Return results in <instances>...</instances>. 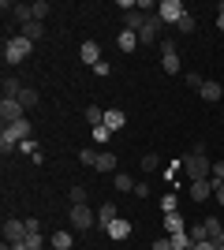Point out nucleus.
I'll use <instances>...</instances> for the list:
<instances>
[{
	"label": "nucleus",
	"mask_w": 224,
	"mask_h": 250,
	"mask_svg": "<svg viewBox=\"0 0 224 250\" xmlns=\"http://www.w3.org/2000/svg\"><path fill=\"white\" fill-rule=\"evenodd\" d=\"M94 71H97V79H105V75H112V67H108V63L101 60V63H94Z\"/></svg>",
	"instance_id": "a19ab883"
},
{
	"label": "nucleus",
	"mask_w": 224,
	"mask_h": 250,
	"mask_svg": "<svg viewBox=\"0 0 224 250\" xmlns=\"http://www.w3.org/2000/svg\"><path fill=\"white\" fill-rule=\"evenodd\" d=\"M97 157H101V149H82V153H79V161H82V165H90V168H97Z\"/></svg>",
	"instance_id": "473e14b6"
},
{
	"label": "nucleus",
	"mask_w": 224,
	"mask_h": 250,
	"mask_svg": "<svg viewBox=\"0 0 224 250\" xmlns=\"http://www.w3.org/2000/svg\"><path fill=\"white\" fill-rule=\"evenodd\" d=\"M123 124H127L123 108H105V127H108V131H120Z\"/></svg>",
	"instance_id": "a211bd4d"
},
{
	"label": "nucleus",
	"mask_w": 224,
	"mask_h": 250,
	"mask_svg": "<svg viewBox=\"0 0 224 250\" xmlns=\"http://www.w3.org/2000/svg\"><path fill=\"white\" fill-rule=\"evenodd\" d=\"M8 15H11V19H15V22L22 26V22H30V19H34V8H30V4H11V11H8Z\"/></svg>",
	"instance_id": "aec40b11"
},
{
	"label": "nucleus",
	"mask_w": 224,
	"mask_h": 250,
	"mask_svg": "<svg viewBox=\"0 0 224 250\" xmlns=\"http://www.w3.org/2000/svg\"><path fill=\"white\" fill-rule=\"evenodd\" d=\"M149 194H153L149 183H135V198H149Z\"/></svg>",
	"instance_id": "ea45409f"
},
{
	"label": "nucleus",
	"mask_w": 224,
	"mask_h": 250,
	"mask_svg": "<svg viewBox=\"0 0 224 250\" xmlns=\"http://www.w3.org/2000/svg\"><path fill=\"white\" fill-rule=\"evenodd\" d=\"M161 71H164V75H183V60H180V52H172V56H161Z\"/></svg>",
	"instance_id": "f3484780"
},
{
	"label": "nucleus",
	"mask_w": 224,
	"mask_h": 250,
	"mask_svg": "<svg viewBox=\"0 0 224 250\" xmlns=\"http://www.w3.org/2000/svg\"><path fill=\"white\" fill-rule=\"evenodd\" d=\"M30 49H34V42H26L22 34H15V38H8V42H4L0 56H4V63H8V67H15V63H22L26 56H30Z\"/></svg>",
	"instance_id": "f03ea898"
},
{
	"label": "nucleus",
	"mask_w": 224,
	"mask_h": 250,
	"mask_svg": "<svg viewBox=\"0 0 224 250\" xmlns=\"http://www.w3.org/2000/svg\"><path fill=\"white\" fill-rule=\"evenodd\" d=\"M202 83H205V79L198 71H187V86H191V90H202Z\"/></svg>",
	"instance_id": "58836bf2"
},
{
	"label": "nucleus",
	"mask_w": 224,
	"mask_h": 250,
	"mask_svg": "<svg viewBox=\"0 0 224 250\" xmlns=\"http://www.w3.org/2000/svg\"><path fill=\"white\" fill-rule=\"evenodd\" d=\"M176 209H180V198H176V194H164V198H161V213H176Z\"/></svg>",
	"instance_id": "7c9ffc66"
},
{
	"label": "nucleus",
	"mask_w": 224,
	"mask_h": 250,
	"mask_svg": "<svg viewBox=\"0 0 224 250\" xmlns=\"http://www.w3.org/2000/svg\"><path fill=\"white\" fill-rule=\"evenodd\" d=\"M67 198H71V206H86L90 190H86V187H71V190H67Z\"/></svg>",
	"instance_id": "cd10ccee"
},
{
	"label": "nucleus",
	"mask_w": 224,
	"mask_h": 250,
	"mask_svg": "<svg viewBox=\"0 0 224 250\" xmlns=\"http://www.w3.org/2000/svg\"><path fill=\"white\" fill-rule=\"evenodd\" d=\"M217 250H224V247H217Z\"/></svg>",
	"instance_id": "09e8293b"
},
{
	"label": "nucleus",
	"mask_w": 224,
	"mask_h": 250,
	"mask_svg": "<svg viewBox=\"0 0 224 250\" xmlns=\"http://www.w3.org/2000/svg\"><path fill=\"white\" fill-rule=\"evenodd\" d=\"M105 231H108V239L123 243V239H127V235H131V220H120V217H116V220H112V224H108Z\"/></svg>",
	"instance_id": "9d476101"
},
{
	"label": "nucleus",
	"mask_w": 224,
	"mask_h": 250,
	"mask_svg": "<svg viewBox=\"0 0 224 250\" xmlns=\"http://www.w3.org/2000/svg\"><path fill=\"white\" fill-rule=\"evenodd\" d=\"M30 8H34V19H38V22H41L45 15H49V11H53V8H49V0H34Z\"/></svg>",
	"instance_id": "c756f323"
},
{
	"label": "nucleus",
	"mask_w": 224,
	"mask_h": 250,
	"mask_svg": "<svg viewBox=\"0 0 224 250\" xmlns=\"http://www.w3.org/2000/svg\"><path fill=\"white\" fill-rule=\"evenodd\" d=\"M19 34L26 38V42H41V38H45V26L38 19H30V22H22V26H19Z\"/></svg>",
	"instance_id": "4468645a"
},
{
	"label": "nucleus",
	"mask_w": 224,
	"mask_h": 250,
	"mask_svg": "<svg viewBox=\"0 0 224 250\" xmlns=\"http://www.w3.org/2000/svg\"><path fill=\"white\" fill-rule=\"evenodd\" d=\"M142 172H146V176H149V172H157V153H146V157H142Z\"/></svg>",
	"instance_id": "c9c22d12"
},
{
	"label": "nucleus",
	"mask_w": 224,
	"mask_h": 250,
	"mask_svg": "<svg viewBox=\"0 0 224 250\" xmlns=\"http://www.w3.org/2000/svg\"><path fill=\"white\" fill-rule=\"evenodd\" d=\"M97 172H116V153L101 149V157H97Z\"/></svg>",
	"instance_id": "b1692460"
},
{
	"label": "nucleus",
	"mask_w": 224,
	"mask_h": 250,
	"mask_svg": "<svg viewBox=\"0 0 224 250\" xmlns=\"http://www.w3.org/2000/svg\"><path fill=\"white\" fill-rule=\"evenodd\" d=\"M168 239H172V250H194L191 231H176V235H168Z\"/></svg>",
	"instance_id": "412c9836"
},
{
	"label": "nucleus",
	"mask_w": 224,
	"mask_h": 250,
	"mask_svg": "<svg viewBox=\"0 0 224 250\" xmlns=\"http://www.w3.org/2000/svg\"><path fill=\"white\" fill-rule=\"evenodd\" d=\"M202 101H221V83H202Z\"/></svg>",
	"instance_id": "393cba45"
},
{
	"label": "nucleus",
	"mask_w": 224,
	"mask_h": 250,
	"mask_svg": "<svg viewBox=\"0 0 224 250\" xmlns=\"http://www.w3.org/2000/svg\"><path fill=\"white\" fill-rule=\"evenodd\" d=\"M183 15H187V8H183L180 0H161V4H157V19L168 22V26H176Z\"/></svg>",
	"instance_id": "423d86ee"
},
{
	"label": "nucleus",
	"mask_w": 224,
	"mask_h": 250,
	"mask_svg": "<svg viewBox=\"0 0 224 250\" xmlns=\"http://www.w3.org/2000/svg\"><path fill=\"white\" fill-rule=\"evenodd\" d=\"M194 250H217L213 239H202V243H194Z\"/></svg>",
	"instance_id": "37998d69"
},
{
	"label": "nucleus",
	"mask_w": 224,
	"mask_h": 250,
	"mask_svg": "<svg viewBox=\"0 0 224 250\" xmlns=\"http://www.w3.org/2000/svg\"><path fill=\"white\" fill-rule=\"evenodd\" d=\"M8 247H11V250H30L26 243H8Z\"/></svg>",
	"instance_id": "a18cd8bd"
},
{
	"label": "nucleus",
	"mask_w": 224,
	"mask_h": 250,
	"mask_svg": "<svg viewBox=\"0 0 224 250\" xmlns=\"http://www.w3.org/2000/svg\"><path fill=\"white\" fill-rule=\"evenodd\" d=\"M86 120H90V127H101L105 124V108H101V104H90V108H86Z\"/></svg>",
	"instance_id": "a878e982"
},
{
	"label": "nucleus",
	"mask_w": 224,
	"mask_h": 250,
	"mask_svg": "<svg viewBox=\"0 0 224 250\" xmlns=\"http://www.w3.org/2000/svg\"><path fill=\"white\" fill-rule=\"evenodd\" d=\"M183 172H187V183H194V179H209L213 176V161L205 153H191L183 157Z\"/></svg>",
	"instance_id": "7ed1b4c3"
},
{
	"label": "nucleus",
	"mask_w": 224,
	"mask_h": 250,
	"mask_svg": "<svg viewBox=\"0 0 224 250\" xmlns=\"http://www.w3.org/2000/svg\"><path fill=\"white\" fill-rule=\"evenodd\" d=\"M0 94H4V97H11V101H19V94H22V83L15 79V75H4V83H0Z\"/></svg>",
	"instance_id": "ddd939ff"
},
{
	"label": "nucleus",
	"mask_w": 224,
	"mask_h": 250,
	"mask_svg": "<svg viewBox=\"0 0 224 250\" xmlns=\"http://www.w3.org/2000/svg\"><path fill=\"white\" fill-rule=\"evenodd\" d=\"M209 179H213V187L224 183V161H213V176H209Z\"/></svg>",
	"instance_id": "4c0bfd02"
},
{
	"label": "nucleus",
	"mask_w": 224,
	"mask_h": 250,
	"mask_svg": "<svg viewBox=\"0 0 224 250\" xmlns=\"http://www.w3.org/2000/svg\"><path fill=\"white\" fill-rule=\"evenodd\" d=\"M161 56H172V52H180V42H176V38H172V34H164V38H161Z\"/></svg>",
	"instance_id": "bb28decb"
},
{
	"label": "nucleus",
	"mask_w": 224,
	"mask_h": 250,
	"mask_svg": "<svg viewBox=\"0 0 224 250\" xmlns=\"http://www.w3.org/2000/svg\"><path fill=\"white\" fill-rule=\"evenodd\" d=\"M112 220H116V206H112V202H105V206L97 209V224H101V228H108Z\"/></svg>",
	"instance_id": "4be33fe9"
},
{
	"label": "nucleus",
	"mask_w": 224,
	"mask_h": 250,
	"mask_svg": "<svg viewBox=\"0 0 224 250\" xmlns=\"http://www.w3.org/2000/svg\"><path fill=\"white\" fill-rule=\"evenodd\" d=\"M26 138H30V120L22 116V120H15V124H8L4 131H0V153L8 157L11 149L19 146V142H26Z\"/></svg>",
	"instance_id": "f257e3e1"
},
{
	"label": "nucleus",
	"mask_w": 224,
	"mask_h": 250,
	"mask_svg": "<svg viewBox=\"0 0 224 250\" xmlns=\"http://www.w3.org/2000/svg\"><path fill=\"white\" fill-rule=\"evenodd\" d=\"M161 26H164V22L157 19V11H149V15H146V26L139 30V45H161V38H164Z\"/></svg>",
	"instance_id": "39448f33"
},
{
	"label": "nucleus",
	"mask_w": 224,
	"mask_h": 250,
	"mask_svg": "<svg viewBox=\"0 0 224 250\" xmlns=\"http://www.w3.org/2000/svg\"><path fill=\"white\" fill-rule=\"evenodd\" d=\"M164 231H168V235H176V231H187V217H183L180 209H176V213H164Z\"/></svg>",
	"instance_id": "f8f14e48"
},
{
	"label": "nucleus",
	"mask_w": 224,
	"mask_h": 250,
	"mask_svg": "<svg viewBox=\"0 0 224 250\" xmlns=\"http://www.w3.org/2000/svg\"><path fill=\"white\" fill-rule=\"evenodd\" d=\"M67 220H71L75 231H90V228H94V220H97V213L90 206H71V209H67Z\"/></svg>",
	"instance_id": "20e7f679"
},
{
	"label": "nucleus",
	"mask_w": 224,
	"mask_h": 250,
	"mask_svg": "<svg viewBox=\"0 0 224 250\" xmlns=\"http://www.w3.org/2000/svg\"><path fill=\"white\" fill-rule=\"evenodd\" d=\"M19 104L30 112V108H38V90L34 86H22V94H19Z\"/></svg>",
	"instance_id": "5701e85b"
},
{
	"label": "nucleus",
	"mask_w": 224,
	"mask_h": 250,
	"mask_svg": "<svg viewBox=\"0 0 224 250\" xmlns=\"http://www.w3.org/2000/svg\"><path fill=\"white\" fill-rule=\"evenodd\" d=\"M187 231H191V239H194V243L209 239V228H205V220H202V224H191V228H187Z\"/></svg>",
	"instance_id": "c85d7f7f"
},
{
	"label": "nucleus",
	"mask_w": 224,
	"mask_h": 250,
	"mask_svg": "<svg viewBox=\"0 0 224 250\" xmlns=\"http://www.w3.org/2000/svg\"><path fill=\"white\" fill-rule=\"evenodd\" d=\"M30 228H26V220H4V243H26Z\"/></svg>",
	"instance_id": "0eeeda50"
},
{
	"label": "nucleus",
	"mask_w": 224,
	"mask_h": 250,
	"mask_svg": "<svg viewBox=\"0 0 224 250\" xmlns=\"http://www.w3.org/2000/svg\"><path fill=\"white\" fill-rule=\"evenodd\" d=\"M194 26H198V22H194V15H183V19L176 22V30H180V34H194Z\"/></svg>",
	"instance_id": "2f4dec72"
},
{
	"label": "nucleus",
	"mask_w": 224,
	"mask_h": 250,
	"mask_svg": "<svg viewBox=\"0 0 224 250\" xmlns=\"http://www.w3.org/2000/svg\"><path fill=\"white\" fill-rule=\"evenodd\" d=\"M112 187H116L120 194H135V179H131L127 172H116V176H112Z\"/></svg>",
	"instance_id": "6ab92c4d"
},
{
	"label": "nucleus",
	"mask_w": 224,
	"mask_h": 250,
	"mask_svg": "<svg viewBox=\"0 0 224 250\" xmlns=\"http://www.w3.org/2000/svg\"><path fill=\"white\" fill-rule=\"evenodd\" d=\"M221 153H224V149H221Z\"/></svg>",
	"instance_id": "8fccbe9b"
},
{
	"label": "nucleus",
	"mask_w": 224,
	"mask_h": 250,
	"mask_svg": "<svg viewBox=\"0 0 224 250\" xmlns=\"http://www.w3.org/2000/svg\"><path fill=\"white\" fill-rule=\"evenodd\" d=\"M213 194H217V202L224 206V183H217V187H213Z\"/></svg>",
	"instance_id": "c03bdc74"
},
{
	"label": "nucleus",
	"mask_w": 224,
	"mask_h": 250,
	"mask_svg": "<svg viewBox=\"0 0 224 250\" xmlns=\"http://www.w3.org/2000/svg\"><path fill=\"white\" fill-rule=\"evenodd\" d=\"M26 247H30V250H45V239H41V231H30V235H26Z\"/></svg>",
	"instance_id": "f704fd0d"
},
{
	"label": "nucleus",
	"mask_w": 224,
	"mask_h": 250,
	"mask_svg": "<svg viewBox=\"0 0 224 250\" xmlns=\"http://www.w3.org/2000/svg\"><path fill=\"white\" fill-rule=\"evenodd\" d=\"M108 138H112V131H108L105 124H101V127H94V142H97V146H105Z\"/></svg>",
	"instance_id": "72a5a7b5"
},
{
	"label": "nucleus",
	"mask_w": 224,
	"mask_h": 250,
	"mask_svg": "<svg viewBox=\"0 0 224 250\" xmlns=\"http://www.w3.org/2000/svg\"><path fill=\"white\" fill-rule=\"evenodd\" d=\"M79 56H82V60L90 63V67H94V63H101V45H97V42H82Z\"/></svg>",
	"instance_id": "2eb2a0df"
},
{
	"label": "nucleus",
	"mask_w": 224,
	"mask_h": 250,
	"mask_svg": "<svg viewBox=\"0 0 224 250\" xmlns=\"http://www.w3.org/2000/svg\"><path fill=\"white\" fill-rule=\"evenodd\" d=\"M153 250H172V239L164 235V239H153Z\"/></svg>",
	"instance_id": "79ce46f5"
},
{
	"label": "nucleus",
	"mask_w": 224,
	"mask_h": 250,
	"mask_svg": "<svg viewBox=\"0 0 224 250\" xmlns=\"http://www.w3.org/2000/svg\"><path fill=\"white\" fill-rule=\"evenodd\" d=\"M213 243H217V247H224V231H221V235H217V239H213Z\"/></svg>",
	"instance_id": "de8ad7c7"
},
{
	"label": "nucleus",
	"mask_w": 224,
	"mask_h": 250,
	"mask_svg": "<svg viewBox=\"0 0 224 250\" xmlns=\"http://www.w3.org/2000/svg\"><path fill=\"white\" fill-rule=\"evenodd\" d=\"M22 116H26V108H22L19 101H11V97H4V101H0V120H4V127L15 124V120H22Z\"/></svg>",
	"instance_id": "6e6552de"
},
{
	"label": "nucleus",
	"mask_w": 224,
	"mask_h": 250,
	"mask_svg": "<svg viewBox=\"0 0 224 250\" xmlns=\"http://www.w3.org/2000/svg\"><path fill=\"white\" fill-rule=\"evenodd\" d=\"M205 228H209V239H217V235H221V220H217V217H205Z\"/></svg>",
	"instance_id": "e433bc0d"
},
{
	"label": "nucleus",
	"mask_w": 224,
	"mask_h": 250,
	"mask_svg": "<svg viewBox=\"0 0 224 250\" xmlns=\"http://www.w3.org/2000/svg\"><path fill=\"white\" fill-rule=\"evenodd\" d=\"M217 26L224 30V4H221V15H217Z\"/></svg>",
	"instance_id": "49530a36"
},
{
	"label": "nucleus",
	"mask_w": 224,
	"mask_h": 250,
	"mask_svg": "<svg viewBox=\"0 0 224 250\" xmlns=\"http://www.w3.org/2000/svg\"><path fill=\"white\" fill-rule=\"evenodd\" d=\"M187 190H191V198H194V202H205L209 194H213V179H194Z\"/></svg>",
	"instance_id": "1a4fd4ad"
},
{
	"label": "nucleus",
	"mask_w": 224,
	"mask_h": 250,
	"mask_svg": "<svg viewBox=\"0 0 224 250\" xmlns=\"http://www.w3.org/2000/svg\"><path fill=\"white\" fill-rule=\"evenodd\" d=\"M49 243H53V250H71L75 247V235L67 228H60V231H53V239H49Z\"/></svg>",
	"instance_id": "dca6fc26"
},
{
	"label": "nucleus",
	"mask_w": 224,
	"mask_h": 250,
	"mask_svg": "<svg viewBox=\"0 0 224 250\" xmlns=\"http://www.w3.org/2000/svg\"><path fill=\"white\" fill-rule=\"evenodd\" d=\"M116 45H120V52H123V56H131V52L139 49V34H135V30H120Z\"/></svg>",
	"instance_id": "9b49d317"
}]
</instances>
